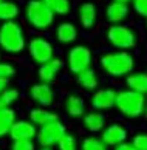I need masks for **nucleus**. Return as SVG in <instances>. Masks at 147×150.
Segmentation results:
<instances>
[{"instance_id": "f704fd0d", "label": "nucleus", "mask_w": 147, "mask_h": 150, "mask_svg": "<svg viewBox=\"0 0 147 150\" xmlns=\"http://www.w3.org/2000/svg\"><path fill=\"white\" fill-rule=\"evenodd\" d=\"M118 2H122V3H129V2H132V0H118Z\"/></svg>"}, {"instance_id": "6ab92c4d", "label": "nucleus", "mask_w": 147, "mask_h": 150, "mask_svg": "<svg viewBox=\"0 0 147 150\" xmlns=\"http://www.w3.org/2000/svg\"><path fill=\"white\" fill-rule=\"evenodd\" d=\"M96 19H98V9L94 5L90 2L82 3L79 8V20H81L84 28H92L96 23Z\"/></svg>"}, {"instance_id": "b1692460", "label": "nucleus", "mask_w": 147, "mask_h": 150, "mask_svg": "<svg viewBox=\"0 0 147 150\" xmlns=\"http://www.w3.org/2000/svg\"><path fill=\"white\" fill-rule=\"evenodd\" d=\"M79 150H110V147L101 139V136H87L79 144Z\"/></svg>"}, {"instance_id": "e433bc0d", "label": "nucleus", "mask_w": 147, "mask_h": 150, "mask_svg": "<svg viewBox=\"0 0 147 150\" xmlns=\"http://www.w3.org/2000/svg\"><path fill=\"white\" fill-rule=\"evenodd\" d=\"M0 2H2V0H0Z\"/></svg>"}, {"instance_id": "a878e982", "label": "nucleus", "mask_w": 147, "mask_h": 150, "mask_svg": "<svg viewBox=\"0 0 147 150\" xmlns=\"http://www.w3.org/2000/svg\"><path fill=\"white\" fill-rule=\"evenodd\" d=\"M54 14L65 16L70 13V0H42Z\"/></svg>"}, {"instance_id": "9d476101", "label": "nucleus", "mask_w": 147, "mask_h": 150, "mask_svg": "<svg viewBox=\"0 0 147 150\" xmlns=\"http://www.w3.org/2000/svg\"><path fill=\"white\" fill-rule=\"evenodd\" d=\"M37 135V127L33 124L30 119H16L9 130V138L13 141H20V139H30L34 141Z\"/></svg>"}, {"instance_id": "f03ea898", "label": "nucleus", "mask_w": 147, "mask_h": 150, "mask_svg": "<svg viewBox=\"0 0 147 150\" xmlns=\"http://www.w3.org/2000/svg\"><path fill=\"white\" fill-rule=\"evenodd\" d=\"M101 67L109 76L113 77H122L133 71L135 59L126 50L121 51H111L101 57Z\"/></svg>"}, {"instance_id": "f8f14e48", "label": "nucleus", "mask_w": 147, "mask_h": 150, "mask_svg": "<svg viewBox=\"0 0 147 150\" xmlns=\"http://www.w3.org/2000/svg\"><path fill=\"white\" fill-rule=\"evenodd\" d=\"M30 96L37 104V107H50L54 102L56 94L53 91V88L50 87V84L40 82V84H34L31 87Z\"/></svg>"}, {"instance_id": "4be33fe9", "label": "nucleus", "mask_w": 147, "mask_h": 150, "mask_svg": "<svg viewBox=\"0 0 147 150\" xmlns=\"http://www.w3.org/2000/svg\"><path fill=\"white\" fill-rule=\"evenodd\" d=\"M56 36H58V40L62 42V43H71V42H75L76 37H77V30L73 23L65 22V23H60L58 26Z\"/></svg>"}, {"instance_id": "393cba45", "label": "nucleus", "mask_w": 147, "mask_h": 150, "mask_svg": "<svg viewBox=\"0 0 147 150\" xmlns=\"http://www.w3.org/2000/svg\"><path fill=\"white\" fill-rule=\"evenodd\" d=\"M17 99H19V90H17V88L6 87L2 93H0V110L11 107V105L17 101Z\"/></svg>"}, {"instance_id": "5701e85b", "label": "nucleus", "mask_w": 147, "mask_h": 150, "mask_svg": "<svg viewBox=\"0 0 147 150\" xmlns=\"http://www.w3.org/2000/svg\"><path fill=\"white\" fill-rule=\"evenodd\" d=\"M17 16H19V6L16 3L6 2V0L0 2V20L9 22V20H14Z\"/></svg>"}, {"instance_id": "dca6fc26", "label": "nucleus", "mask_w": 147, "mask_h": 150, "mask_svg": "<svg viewBox=\"0 0 147 150\" xmlns=\"http://www.w3.org/2000/svg\"><path fill=\"white\" fill-rule=\"evenodd\" d=\"M64 108L70 118H82L85 115V102L79 94H70L65 99Z\"/></svg>"}, {"instance_id": "0eeeda50", "label": "nucleus", "mask_w": 147, "mask_h": 150, "mask_svg": "<svg viewBox=\"0 0 147 150\" xmlns=\"http://www.w3.org/2000/svg\"><path fill=\"white\" fill-rule=\"evenodd\" d=\"M92 65V51L84 47V45H76L70 50L68 53V67L70 71L75 74H79L81 71L90 68Z\"/></svg>"}, {"instance_id": "20e7f679", "label": "nucleus", "mask_w": 147, "mask_h": 150, "mask_svg": "<svg viewBox=\"0 0 147 150\" xmlns=\"http://www.w3.org/2000/svg\"><path fill=\"white\" fill-rule=\"evenodd\" d=\"M25 16L30 25H33L37 30H45L53 25L56 14L42 0H30L25 8Z\"/></svg>"}, {"instance_id": "39448f33", "label": "nucleus", "mask_w": 147, "mask_h": 150, "mask_svg": "<svg viewBox=\"0 0 147 150\" xmlns=\"http://www.w3.org/2000/svg\"><path fill=\"white\" fill-rule=\"evenodd\" d=\"M65 133H67L65 124L60 119H54L45 125L37 127L36 142L40 147H54Z\"/></svg>"}, {"instance_id": "6e6552de", "label": "nucleus", "mask_w": 147, "mask_h": 150, "mask_svg": "<svg viewBox=\"0 0 147 150\" xmlns=\"http://www.w3.org/2000/svg\"><path fill=\"white\" fill-rule=\"evenodd\" d=\"M101 139L109 147H116L129 139V130L126 129V125L119 124V122L105 124V127L101 132Z\"/></svg>"}, {"instance_id": "aec40b11", "label": "nucleus", "mask_w": 147, "mask_h": 150, "mask_svg": "<svg viewBox=\"0 0 147 150\" xmlns=\"http://www.w3.org/2000/svg\"><path fill=\"white\" fill-rule=\"evenodd\" d=\"M16 119H17V115L11 107L0 110V138L9 135V130L16 122Z\"/></svg>"}, {"instance_id": "7c9ffc66", "label": "nucleus", "mask_w": 147, "mask_h": 150, "mask_svg": "<svg viewBox=\"0 0 147 150\" xmlns=\"http://www.w3.org/2000/svg\"><path fill=\"white\" fill-rule=\"evenodd\" d=\"M132 5L133 9L136 11V14L147 19V0H132Z\"/></svg>"}, {"instance_id": "473e14b6", "label": "nucleus", "mask_w": 147, "mask_h": 150, "mask_svg": "<svg viewBox=\"0 0 147 150\" xmlns=\"http://www.w3.org/2000/svg\"><path fill=\"white\" fill-rule=\"evenodd\" d=\"M6 87H9V81L8 79H0V93H2Z\"/></svg>"}, {"instance_id": "2eb2a0df", "label": "nucleus", "mask_w": 147, "mask_h": 150, "mask_svg": "<svg viewBox=\"0 0 147 150\" xmlns=\"http://www.w3.org/2000/svg\"><path fill=\"white\" fill-rule=\"evenodd\" d=\"M62 65H64V62H62L60 59H54V57L51 60H48V62H45V64H40V68H39V79L42 82H45V84L53 82L56 79V76H58L59 70L62 68Z\"/></svg>"}, {"instance_id": "f257e3e1", "label": "nucleus", "mask_w": 147, "mask_h": 150, "mask_svg": "<svg viewBox=\"0 0 147 150\" xmlns=\"http://www.w3.org/2000/svg\"><path fill=\"white\" fill-rule=\"evenodd\" d=\"M146 101L147 96L133 90H121L116 93L115 107L124 118L127 119H138L144 116L146 112Z\"/></svg>"}, {"instance_id": "f3484780", "label": "nucleus", "mask_w": 147, "mask_h": 150, "mask_svg": "<svg viewBox=\"0 0 147 150\" xmlns=\"http://www.w3.org/2000/svg\"><path fill=\"white\" fill-rule=\"evenodd\" d=\"M54 119H59V116L54 112H50L48 107H36L30 112V121L36 127L45 125V124H48V122H51Z\"/></svg>"}, {"instance_id": "a211bd4d", "label": "nucleus", "mask_w": 147, "mask_h": 150, "mask_svg": "<svg viewBox=\"0 0 147 150\" xmlns=\"http://www.w3.org/2000/svg\"><path fill=\"white\" fill-rule=\"evenodd\" d=\"M126 85L129 90L138 91L141 94H147V73H130L126 77Z\"/></svg>"}, {"instance_id": "72a5a7b5", "label": "nucleus", "mask_w": 147, "mask_h": 150, "mask_svg": "<svg viewBox=\"0 0 147 150\" xmlns=\"http://www.w3.org/2000/svg\"><path fill=\"white\" fill-rule=\"evenodd\" d=\"M40 150H54V149H53V147H42Z\"/></svg>"}, {"instance_id": "c756f323", "label": "nucleus", "mask_w": 147, "mask_h": 150, "mask_svg": "<svg viewBox=\"0 0 147 150\" xmlns=\"http://www.w3.org/2000/svg\"><path fill=\"white\" fill-rule=\"evenodd\" d=\"M16 74V68L9 64H2L0 62V79H8Z\"/></svg>"}, {"instance_id": "412c9836", "label": "nucleus", "mask_w": 147, "mask_h": 150, "mask_svg": "<svg viewBox=\"0 0 147 150\" xmlns=\"http://www.w3.org/2000/svg\"><path fill=\"white\" fill-rule=\"evenodd\" d=\"M76 81L84 90H96V87L99 84L98 74H96V71L92 70V68H87V70L81 71V73L77 74Z\"/></svg>"}, {"instance_id": "423d86ee", "label": "nucleus", "mask_w": 147, "mask_h": 150, "mask_svg": "<svg viewBox=\"0 0 147 150\" xmlns=\"http://www.w3.org/2000/svg\"><path fill=\"white\" fill-rule=\"evenodd\" d=\"M107 40L118 50H130L136 45V34L126 25H111L107 30Z\"/></svg>"}, {"instance_id": "7ed1b4c3", "label": "nucleus", "mask_w": 147, "mask_h": 150, "mask_svg": "<svg viewBox=\"0 0 147 150\" xmlns=\"http://www.w3.org/2000/svg\"><path fill=\"white\" fill-rule=\"evenodd\" d=\"M0 47L8 53L17 54L25 48V34L19 23L14 20L5 22L0 26Z\"/></svg>"}, {"instance_id": "2f4dec72", "label": "nucleus", "mask_w": 147, "mask_h": 150, "mask_svg": "<svg viewBox=\"0 0 147 150\" xmlns=\"http://www.w3.org/2000/svg\"><path fill=\"white\" fill-rule=\"evenodd\" d=\"M113 150H135V147L130 144L129 141H126V142H122V144H119V146H116V147H113Z\"/></svg>"}, {"instance_id": "c9c22d12", "label": "nucleus", "mask_w": 147, "mask_h": 150, "mask_svg": "<svg viewBox=\"0 0 147 150\" xmlns=\"http://www.w3.org/2000/svg\"><path fill=\"white\" fill-rule=\"evenodd\" d=\"M144 116H146V119H147V101H146V112H144Z\"/></svg>"}, {"instance_id": "9b49d317", "label": "nucleus", "mask_w": 147, "mask_h": 150, "mask_svg": "<svg viewBox=\"0 0 147 150\" xmlns=\"http://www.w3.org/2000/svg\"><path fill=\"white\" fill-rule=\"evenodd\" d=\"M116 93L111 88H99L96 90L92 96V104L93 110L96 112H105V110H110L115 107V101H116Z\"/></svg>"}, {"instance_id": "4468645a", "label": "nucleus", "mask_w": 147, "mask_h": 150, "mask_svg": "<svg viewBox=\"0 0 147 150\" xmlns=\"http://www.w3.org/2000/svg\"><path fill=\"white\" fill-rule=\"evenodd\" d=\"M129 13H130V9H129L127 3L113 0L111 3H109V6H107V9H105V17L110 23L118 25V23H121V22H124L127 19Z\"/></svg>"}, {"instance_id": "cd10ccee", "label": "nucleus", "mask_w": 147, "mask_h": 150, "mask_svg": "<svg viewBox=\"0 0 147 150\" xmlns=\"http://www.w3.org/2000/svg\"><path fill=\"white\" fill-rule=\"evenodd\" d=\"M130 144L135 147V150H147V132H139L133 135Z\"/></svg>"}, {"instance_id": "bb28decb", "label": "nucleus", "mask_w": 147, "mask_h": 150, "mask_svg": "<svg viewBox=\"0 0 147 150\" xmlns=\"http://www.w3.org/2000/svg\"><path fill=\"white\" fill-rule=\"evenodd\" d=\"M58 150H79V142H77V138L73 135V133L67 132L64 136L59 139V142L56 144Z\"/></svg>"}, {"instance_id": "c85d7f7f", "label": "nucleus", "mask_w": 147, "mask_h": 150, "mask_svg": "<svg viewBox=\"0 0 147 150\" xmlns=\"http://www.w3.org/2000/svg\"><path fill=\"white\" fill-rule=\"evenodd\" d=\"M11 150H36V144H34V141H30V139L13 141Z\"/></svg>"}, {"instance_id": "ddd939ff", "label": "nucleus", "mask_w": 147, "mask_h": 150, "mask_svg": "<svg viewBox=\"0 0 147 150\" xmlns=\"http://www.w3.org/2000/svg\"><path fill=\"white\" fill-rule=\"evenodd\" d=\"M105 124H107V119L102 112H90L82 116V127L92 135L101 133Z\"/></svg>"}, {"instance_id": "1a4fd4ad", "label": "nucleus", "mask_w": 147, "mask_h": 150, "mask_svg": "<svg viewBox=\"0 0 147 150\" xmlns=\"http://www.w3.org/2000/svg\"><path fill=\"white\" fill-rule=\"evenodd\" d=\"M28 51H30V56L39 64H45L48 60L53 59L54 54V48L48 40H45L42 37H34L31 39L30 43H28Z\"/></svg>"}]
</instances>
